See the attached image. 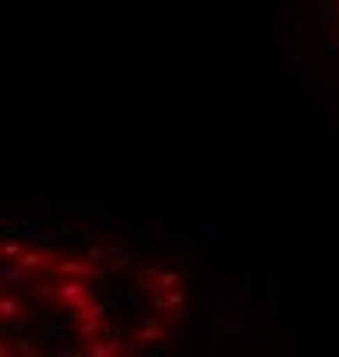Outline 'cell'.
<instances>
[{"instance_id": "1", "label": "cell", "mask_w": 339, "mask_h": 357, "mask_svg": "<svg viewBox=\"0 0 339 357\" xmlns=\"http://www.w3.org/2000/svg\"><path fill=\"white\" fill-rule=\"evenodd\" d=\"M185 268L93 230L3 234V326L17 351H161L192 319Z\"/></svg>"}, {"instance_id": "2", "label": "cell", "mask_w": 339, "mask_h": 357, "mask_svg": "<svg viewBox=\"0 0 339 357\" xmlns=\"http://www.w3.org/2000/svg\"><path fill=\"white\" fill-rule=\"evenodd\" d=\"M292 21L315 86L339 107V0H295Z\"/></svg>"}]
</instances>
